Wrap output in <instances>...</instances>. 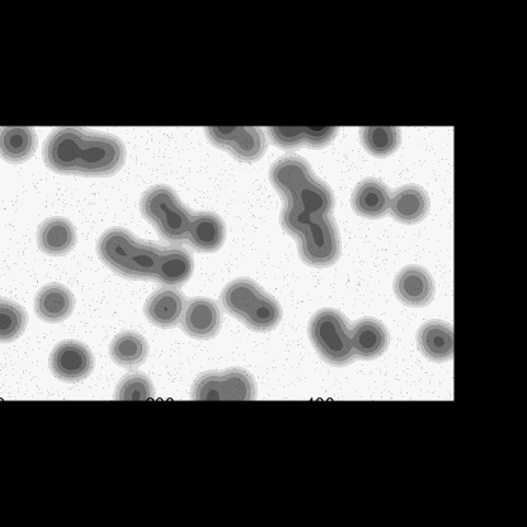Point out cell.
<instances>
[{"label":"cell","mask_w":527,"mask_h":527,"mask_svg":"<svg viewBox=\"0 0 527 527\" xmlns=\"http://www.w3.org/2000/svg\"><path fill=\"white\" fill-rule=\"evenodd\" d=\"M390 211L393 218L404 224H414L421 221L430 210V199L422 187L407 185L395 191L390 197Z\"/></svg>","instance_id":"cell-16"},{"label":"cell","mask_w":527,"mask_h":527,"mask_svg":"<svg viewBox=\"0 0 527 527\" xmlns=\"http://www.w3.org/2000/svg\"><path fill=\"white\" fill-rule=\"evenodd\" d=\"M112 360L122 367H136L145 360L149 354L147 340L136 332H122L117 334L110 347Z\"/></svg>","instance_id":"cell-21"},{"label":"cell","mask_w":527,"mask_h":527,"mask_svg":"<svg viewBox=\"0 0 527 527\" xmlns=\"http://www.w3.org/2000/svg\"><path fill=\"white\" fill-rule=\"evenodd\" d=\"M141 211L162 237L172 242L188 241L201 252H215L225 241V224L214 213H192L169 186L145 192Z\"/></svg>","instance_id":"cell-3"},{"label":"cell","mask_w":527,"mask_h":527,"mask_svg":"<svg viewBox=\"0 0 527 527\" xmlns=\"http://www.w3.org/2000/svg\"><path fill=\"white\" fill-rule=\"evenodd\" d=\"M206 136L215 147L228 150L243 162H256L267 149L260 127H209Z\"/></svg>","instance_id":"cell-8"},{"label":"cell","mask_w":527,"mask_h":527,"mask_svg":"<svg viewBox=\"0 0 527 527\" xmlns=\"http://www.w3.org/2000/svg\"><path fill=\"white\" fill-rule=\"evenodd\" d=\"M94 357L87 345L78 341H65L54 348L50 356V369L56 378L77 383L92 374Z\"/></svg>","instance_id":"cell-9"},{"label":"cell","mask_w":527,"mask_h":527,"mask_svg":"<svg viewBox=\"0 0 527 527\" xmlns=\"http://www.w3.org/2000/svg\"><path fill=\"white\" fill-rule=\"evenodd\" d=\"M270 180L286 199L281 225L299 239L301 260L314 267L336 263L341 239L332 216L336 200L331 188L314 176L305 159L293 155L272 166Z\"/></svg>","instance_id":"cell-1"},{"label":"cell","mask_w":527,"mask_h":527,"mask_svg":"<svg viewBox=\"0 0 527 527\" xmlns=\"http://www.w3.org/2000/svg\"><path fill=\"white\" fill-rule=\"evenodd\" d=\"M352 346L356 357L365 360L378 359L389 346L387 327L375 318L361 319L352 331Z\"/></svg>","instance_id":"cell-14"},{"label":"cell","mask_w":527,"mask_h":527,"mask_svg":"<svg viewBox=\"0 0 527 527\" xmlns=\"http://www.w3.org/2000/svg\"><path fill=\"white\" fill-rule=\"evenodd\" d=\"M221 303L230 315L257 332L272 331L282 319L279 301L249 279L230 282L221 294Z\"/></svg>","instance_id":"cell-5"},{"label":"cell","mask_w":527,"mask_h":527,"mask_svg":"<svg viewBox=\"0 0 527 527\" xmlns=\"http://www.w3.org/2000/svg\"><path fill=\"white\" fill-rule=\"evenodd\" d=\"M361 141L367 152L375 157H388L401 144V130L397 127H364Z\"/></svg>","instance_id":"cell-22"},{"label":"cell","mask_w":527,"mask_h":527,"mask_svg":"<svg viewBox=\"0 0 527 527\" xmlns=\"http://www.w3.org/2000/svg\"><path fill=\"white\" fill-rule=\"evenodd\" d=\"M154 395L152 380L147 375L133 373L126 375L117 385V401H148Z\"/></svg>","instance_id":"cell-24"},{"label":"cell","mask_w":527,"mask_h":527,"mask_svg":"<svg viewBox=\"0 0 527 527\" xmlns=\"http://www.w3.org/2000/svg\"><path fill=\"white\" fill-rule=\"evenodd\" d=\"M309 336L328 364L345 366L356 359L347 319L336 309H322L309 324Z\"/></svg>","instance_id":"cell-6"},{"label":"cell","mask_w":527,"mask_h":527,"mask_svg":"<svg viewBox=\"0 0 527 527\" xmlns=\"http://www.w3.org/2000/svg\"><path fill=\"white\" fill-rule=\"evenodd\" d=\"M256 395V381L244 369L201 375L192 388L195 401H252Z\"/></svg>","instance_id":"cell-7"},{"label":"cell","mask_w":527,"mask_h":527,"mask_svg":"<svg viewBox=\"0 0 527 527\" xmlns=\"http://www.w3.org/2000/svg\"><path fill=\"white\" fill-rule=\"evenodd\" d=\"M390 194L387 186L375 178H367L356 187L352 195V207L357 214L369 219H378L387 214Z\"/></svg>","instance_id":"cell-18"},{"label":"cell","mask_w":527,"mask_h":527,"mask_svg":"<svg viewBox=\"0 0 527 527\" xmlns=\"http://www.w3.org/2000/svg\"><path fill=\"white\" fill-rule=\"evenodd\" d=\"M44 159L58 173L108 176L124 166L126 149L114 135L65 127L47 139Z\"/></svg>","instance_id":"cell-4"},{"label":"cell","mask_w":527,"mask_h":527,"mask_svg":"<svg viewBox=\"0 0 527 527\" xmlns=\"http://www.w3.org/2000/svg\"><path fill=\"white\" fill-rule=\"evenodd\" d=\"M397 298L408 307L422 308L435 296V281L430 272L421 266L403 268L394 282Z\"/></svg>","instance_id":"cell-10"},{"label":"cell","mask_w":527,"mask_h":527,"mask_svg":"<svg viewBox=\"0 0 527 527\" xmlns=\"http://www.w3.org/2000/svg\"><path fill=\"white\" fill-rule=\"evenodd\" d=\"M182 329L197 340H209L219 333L221 312L218 304L209 298L188 301L181 319Z\"/></svg>","instance_id":"cell-11"},{"label":"cell","mask_w":527,"mask_h":527,"mask_svg":"<svg viewBox=\"0 0 527 527\" xmlns=\"http://www.w3.org/2000/svg\"><path fill=\"white\" fill-rule=\"evenodd\" d=\"M186 300L172 286L162 287L145 304V315L154 326L172 328L181 322Z\"/></svg>","instance_id":"cell-12"},{"label":"cell","mask_w":527,"mask_h":527,"mask_svg":"<svg viewBox=\"0 0 527 527\" xmlns=\"http://www.w3.org/2000/svg\"><path fill=\"white\" fill-rule=\"evenodd\" d=\"M272 141L282 149L323 148L336 138L337 127H270Z\"/></svg>","instance_id":"cell-13"},{"label":"cell","mask_w":527,"mask_h":527,"mask_svg":"<svg viewBox=\"0 0 527 527\" xmlns=\"http://www.w3.org/2000/svg\"><path fill=\"white\" fill-rule=\"evenodd\" d=\"M37 139L30 127H4L0 130V155L6 161L21 163L34 154Z\"/></svg>","instance_id":"cell-20"},{"label":"cell","mask_w":527,"mask_h":527,"mask_svg":"<svg viewBox=\"0 0 527 527\" xmlns=\"http://www.w3.org/2000/svg\"><path fill=\"white\" fill-rule=\"evenodd\" d=\"M97 252L111 270L131 279H153L178 286L194 274V258L186 249L141 242L124 228L103 233Z\"/></svg>","instance_id":"cell-2"},{"label":"cell","mask_w":527,"mask_h":527,"mask_svg":"<svg viewBox=\"0 0 527 527\" xmlns=\"http://www.w3.org/2000/svg\"><path fill=\"white\" fill-rule=\"evenodd\" d=\"M37 242L42 252L51 256H64L72 251L77 243V233L69 220L51 218L41 224Z\"/></svg>","instance_id":"cell-19"},{"label":"cell","mask_w":527,"mask_h":527,"mask_svg":"<svg viewBox=\"0 0 527 527\" xmlns=\"http://www.w3.org/2000/svg\"><path fill=\"white\" fill-rule=\"evenodd\" d=\"M418 346L422 354L436 362L453 359L454 331L451 324L431 321L423 324L417 334Z\"/></svg>","instance_id":"cell-15"},{"label":"cell","mask_w":527,"mask_h":527,"mask_svg":"<svg viewBox=\"0 0 527 527\" xmlns=\"http://www.w3.org/2000/svg\"><path fill=\"white\" fill-rule=\"evenodd\" d=\"M74 304V296L68 287L51 284L37 294L35 308L42 321L60 323L72 315Z\"/></svg>","instance_id":"cell-17"},{"label":"cell","mask_w":527,"mask_h":527,"mask_svg":"<svg viewBox=\"0 0 527 527\" xmlns=\"http://www.w3.org/2000/svg\"><path fill=\"white\" fill-rule=\"evenodd\" d=\"M26 310L13 301H0V342L17 340L27 326Z\"/></svg>","instance_id":"cell-23"}]
</instances>
